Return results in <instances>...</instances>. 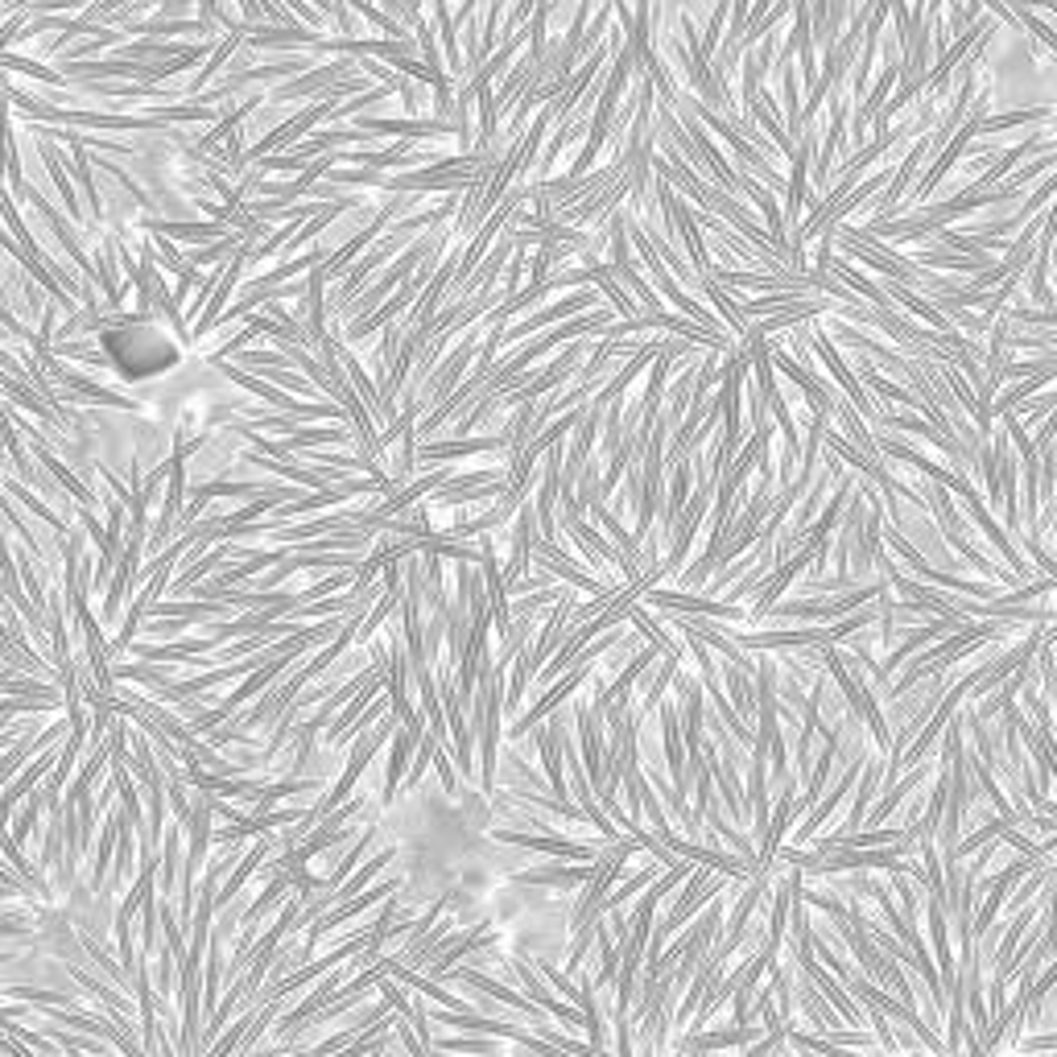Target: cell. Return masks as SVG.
<instances>
[{
    "label": "cell",
    "mask_w": 1057,
    "mask_h": 1057,
    "mask_svg": "<svg viewBox=\"0 0 1057 1057\" xmlns=\"http://www.w3.org/2000/svg\"><path fill=\"white\" fill-rule=\"evenodd\" d=\"M810 566H814V545H810V541H801L798 554L785 557L780 566H773V571H768V578H764V587L752 595V615H756V620H764V615L773 612L780 599L789 595V587H798V578L806 575Z\"/></svg>",
    "instance_id": "3957f363"
},
{
    "label": "cell",
    "mask_w": 1057,
    "mask_h": 1057,
    "mask_svg": "<svg viewBox=\"0 0 1057 1057\" xmlns=\"http://www.w3.org/2000/svg\"><path fill=\"white\" fill-rule=\"evenodd\" d=\"M1049 1057H1057V1054H1049Z\"/></svg>",
    "instance_id": "8992f818"
},
{
    "label": "cell",
    "mask_w": 1057,
    "mask_h": 1057,
    "mask_svg": "<svg viewBox=\"0 0 1057 1057\" xmlns=\"http://www.w3.org/2000/svg\"><path fill=\"white\" fill-rule=\"evenodd\" d=\"M715 921H719V913H710V917H706L703 929H698V938H703V933H710V929H715ZM686 942H694V933H690ZM698 950H703V942H694V947H690V959H698Z\"/></svg>",
    "instance_id": "5b68a950"
},
{
    "label": "cell",
    "mask_w": 1057,
    "mask_h": 1057,
    "mask_svg": "<svg viewBox=\"0 0 1057 1057\" xmlns=\"http://www.w3.org/2000/svg\"><path fill=\"white\" fill-rule=\"evenodd\" d=\"M926 921H929V938H933V959L942 966V987L959 975L954 966V954H950V926H947V901L942 896H929L926 901Z\"/></svg>",
    "instance_id": "277c9868"
},
{
    "label": "cell",
    "mask_w": 1057,
    "mask_h": 1057,
    "mask_svg": "<svg viewBox=\"0 0 1057 1057\" xmlns=\"http://www.w3.org/2000/svg\"><path fill=\"white\" fill-rule=\"evenodd\" d=\"M104 352H108L111 368L129 380L162 376L178 364V343L153 322H120L104 331Z\"/></svg>",
    "instance_id": "6da1fadb"
},
{
    "label": "cell",
    "mask_w": 1057,
    "mask_h": 1057,
    "mask_svg": "<svg viewBox=\"0 0 1057 1057\" xmlns=\"http://www.w3.org/2000/svg\"><path fill=\"white\" fill-rule=\"evenodd\" d=\"M864 764H868V752H859V756H852V761L843 764V773L835 777V785H831V789H826V794L818 798V806L810 810V814H806V822L798 826V835H794V847H806V843H814V835L822 831V826H826V818L835 814L838 801L847 798L855 785H859V777H864Z\"/></svg>",
    "instance_id": "7a4b0ae2"
}]
</instances>
